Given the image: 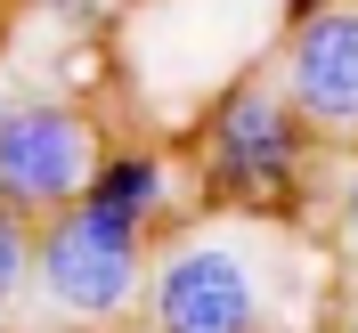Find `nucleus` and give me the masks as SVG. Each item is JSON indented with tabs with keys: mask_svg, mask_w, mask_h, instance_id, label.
<instances>
[{
	"mask_svg": "<svg viewBox=\"0 0 358 333\" xmlns=\"http://www.w3.org/2000/svg\"><path fill=\"white\" fill-rule=\"evenodd\" d=\"M106 155L98 114L73 98H0V203L24 220L66 212Z\"/></svg>",
	"mask_w": 358,
	"mask_h": 333,
	"instance_id": "4",
	"label": "nucleus"
},
{
	"mask_svg": "<svg viewBox=\"0 0 358 333\" xmlns=\"http://www.w3.org/2000/svg\"><path fill=\"white\" fill-rule=\"evenodd\" d=\"M147 268H155V236L114 228L90 203H66V212L33 220V293L66 325H114V317H131L147 301Z\"/></svg>",
	"mask_w": 358,
	"mask_h": 333,
	"instance_id": "3",
	"label": "nucleus"
},
{
	"mask_svg": "<svg viewBox=\"0 0 358 333\" xmlns=\"http://www.w3.org/2000/svg\"><path fill=\"white\" fill-rule=\"evenodd\" d=\"M268 73L293 98V114L317 131V147H358V0L293 17Z\"/></svg>",
	"mask_w": 358,
	"mask_h": 333,
	"instance_id": "5",
	"label": "nucleus"
},
{
	"mask_svg": "<svg viewBox=\"0 0 358 333\" xmlns=\"http://www.w3.org/2000/svg\"><path fill=\"white\" fill-rule=\"evenodd\" d=\"M317 131L293 114L277 73H236L196 106L187 122V163H196L203 212H245V220H277L310 187Z\"/></svg>",
	"mask_w": 358,
	"mask_h": 333,
	"instance_id": "1",
	"label": "nucleus"
},
{
	"mask_svg": "<svg viewBox=\"0 0 358 333\" xmlns=\"http://www.w3.org/2000/svg\"><path fill=\"white\" fill-rule=\"evenodd\" d=\"M8 8H17V0H0V24H8Z\"/></svg>",
	"mask_w": 358,
	"mask_h": 333,
	"instance_id": "10",
	"label": "nucleus"
},
{
	"mask_svg": "<svg viewBox=\"0 0 358 333\" xmlns=\"http://www.w3.org/2000/svg\"><path fill=\"white\" fill-rule=\"evenodd\" d=\"M334 220H342V236L358 244V155H350V171H342V195H334Z\"/></svg>",
	"mask_w": 358,
	"mask_h": 333,
	"instance_id": "8",
	"label": "nucleus"
},
{
	"mask_svg": "<svg viewBox=\"0 0 358 333\" xmlns=\"http://www.w3.org/2000/svg\"><path fill=\"white\" fill-rule=\"evenodd\" d=\"M317 8H334V0H277V17H285V24H293V17H317Z\"/></svg>",
	"mask_w": 358,
	"mask_h": 333,
	"instance_id": "9",
	"label": "nucleus"
},
{
	"mask_svg": "<svg viewBox=\"0 0 358 333\" xmlns=\"http://www.w3.org/2000/svg\"><path fill=\"white\" fill-rule=\"evenodd\" d=\"M342 333H358V317H350V325H342Z\"/></svg>",
	"mask_w": 358,
	"mask_h": 333,
	"instance_id": "11",
	"label": "nucleus"
},
{
	"mask_svg": "<svg viewBox=\"0 0 358 333\" xmlns=\"http://www.w3.org/2000/svg\"><path fill=\"white\" fill-rule=\"evenodd\" d=\"M73 203H90V212H106L114 228H138V236H163L179 212L171 195V163L155 155V147H106L98 155V171H90V187Z\"/></svg>",
	"mask_w": 358,
	"mask_h": 333,
	"instance_id": "6",
	"label": "nucleus"
},
{
	"mask_svg": "<svg viewBox=\"0 0 358 333\" xmlns=\"http://www.w3.org/2000/svg\"><path fill=\"white\" fill-rule=\"evenodd\" d=\"M33 285V220L0 203V309H17Z\"/></svg>",
	"mask_w": 358,
	"mask_h": 333,
	"instance_id": "7",
	"label": "nucleus"
},
{
	"mask_svg": "<svg viewBox=\"0 0 358 333\" xmlns=\"http://www.w3.org/2000/svg\"><path fill=\"white\" fill-rule=\"evenodd\" d=\"M147 333H277V260H268V220L220 212L203 228L155 236L147 268Z\"/></svg>",
	"mask_w": 358,
	"mask_h": 333,
	"instance_id": "2",
	"label": "nucleus"
}]
</instances>
